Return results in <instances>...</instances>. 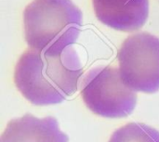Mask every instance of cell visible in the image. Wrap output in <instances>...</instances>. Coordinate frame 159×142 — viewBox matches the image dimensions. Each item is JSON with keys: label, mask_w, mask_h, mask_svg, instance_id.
Returning <instances> with one entry per match:
<instances>
[{"label": "cell", "mask_w": 159, "mask_h": 142, "mask_svg": "<svg viewBox=\"0 0 159 142\" xmlns=\"http://www.w3.org/2000/svg\"><path fill=\"white\" fill-rule=\"evenodd\" d=\"M83 72L80 60L72 47L56 56L29 47L16 64L14 82L32 104H58L77 91Z\"/></svg>", "instance_id": "cell-1"}, {"label": "cell", "mask_w": 159, "mask_h": 142, "mask_svg": "<svg viewBox=\"0 0 159 142\" xmlns=\"http://www.w3.org/2000/svg\"><path fill=\"white\" fill-rule=\"evenodd\" d=\"M109 142H159V131L145 124L129 123L115 131Z\"/></svg>", "instance_id": "cell-7"}, {"label": "cell", "mask_w": 159, "mask_h": 142, "mask_svg": "<svg viewBox=\"0 0 159 142\" xmlns=\"http://www.w3.org/2000/svg\"><path fill=\"white\" fill-rule=\"evenodd\" d=\"M81 96L95 114L123 118L131 114L137 104L136 92L122 80L118 69L106 66L92 69L81 83Z\"/></svg>", "instance_id": "cell-3"}, {"label": "cell", "mask_w": 159, "mask_h": 142, "mask_svg": "<svg viewBox=\"0 0 159 142\" xmlns=\"http://www.w3.org/2000/svg\"><path fill=\"white\" fill-rule=\"evenodd\" d=\"M97 19L122 32L141 29L149 15V0H92Z\"/></svg>", "instance_id": "cell-5"}, {"label": "cell", "mask_w": 159, "mask_h": 142, "mask_svg": "<svg viewBox=\"0 0 159 142\" xmlns=\"http://www.w3.org/2000/svg\"><path fill=\"white\" fill-rule=\"evenodd\" d=\"M117 59L121 78L128 87L148 94L158 91V37L146 32L129 35L121 45Z\"/></svg>", "instance_id": "cell-4"}, {"label": "cell", "mask_w": 159, "mask_h": 142, "mask_svg": "<svg viewBox=\"0 0 159 142\" xmlns=\"http://www.w3.org/2000/svg\"><path fill=\"white\" fill-rule=\"evenodd\" d=\"M0 142H68L54 117L37 118L30 113L8 122Z\"/></svg>", "instance_id": "cell-6"}, {"label": "cell", "mask_w": 159, "mask_h": 142, "mask_svg": "<svg viewBox=\"0 0 159 142\" xmlns=\"http://www.w3.org/2000/svg\"><path fill=\"white\" fill-rule=\"evenodd\" d=\"M23 24L29 47L56 56L76 42L83 14L72 0H33L24 9Z\"/></svg>", "instance_id": "cell-2"}]
</instances>
